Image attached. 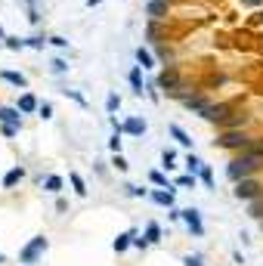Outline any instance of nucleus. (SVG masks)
Returning a JSON list of instances; mask_svg holds the SVG:
<instances>
[{"instance_id": "obj_4", "label": "nucleus", "mask_w": 263, "mask_h": 266, "mask_svg": "<svg viewBox=\"0 0 263 266\" xmlns=\"http://www.w3.org/2000/svg\"><path fill=\"white\" fill-rule=\"evenodd\" d=\"M232 115H235V105H232V102H210L198 118H204V121H210V124H217V127L223 130V127H226V121H229Z\"/></svg>"}, {"instance_id": "obj_25", "label": "nucleus", "mask_w": 263, "mask_h": 266, "mask_svg": "<svg viewBox=\"0 0 263 266\" xmlns=\"http://www.w3.org/2000/svg\"><path fill=\"white\" fill-rule=\"evenodd\" d=\"M50 44V38H44V34H31V38H25V47L28 50H44Z\"/></svg>"}, {"instance_id": "obj_36", "label": "nucleus", "mask_w": 263, "mask_h": 266, "mask_svg": "<svg viewBox=\"0 0 263 266\" xmlns=\"http://www.w3.org/2000/svg\"><path fill=\"white\" fill-rule=\"evenodd\" d=\"M251 217H254V220H263V195L251 201Z\"/></svg>"}, {"instance_id": "obj_41", "label": "nucleus", "mask_w": 263, "mask_h": 266, "mask_svg": "<svg viewBox=\"0 0 263 266\" xmlns=\"http://www.w3.org/2000/svg\"><path fill=\"white\" fill-rule=\"evenodd\" d=\"M0 133H4L7 139H13V136H19V127H4V124H0Z\"/></svg>"}, {"instance_id": "obj_2", "label": "nucleus", "mask_w": 263, "mask_h": 266, "mask_svg": "<svg viewBox=\"0 0 263 266\" xmlns=\"http://www.w3.org/2000/svg\"><path fill=\"white\" fill-rule=\"evenodd\" d=\"M214 146L217 149H229V152H244V149L254 146V136H248L241 127H235V130H220L217 139H214Z\"/></svg>"}, {"instance_id": "obj_7", "label": "nucleus", "mask_w": 263, "mask_h": 266, "mask_svg": "<svg viewBox=\"0 0 263 266\" xmlns=\"http://www.w3.org/2000/svg\"><path fill=\"white\" fill-rule=\"evenodd\" d=\"M173 4L170 0H146V16H149V22H164L167 16H170Z\"/></svg>"}, {"instance_id": "obj_1", "label": "nucleus", "mask_w": 263, "mask_h": 266, "mask_svg": "<svg viewBox=\"0 0 263 266\" xmlns=\"http://www.w3.org/2000/svg\"><path fill=\"white\" fill-rule=\"evenodd\" d=\"M257 170H263V155L260 152H254V149H244V152H238L229 164H226V176H229L232 183H238V180H244V176H254Z\"/></svg>"}, {"instance_id": "obj_29", "label": "nucleus", "mask_w": 263, "mask_h": 266, "mask_svg": "<svg viewBox=\"0 0 263 266\" xmlns=\"http://www.w3.org/2000/svg\"><path fill=\"white\" fill-rule=\"evenodd\" d=\"M161 167H164V170H173V167H177V152H173V149H164V152H161Z\"/></svg>"}, {"instance_id": "obj_12", "label": "nucleus", "mask_w": 263, "mask_h": 266, "mask_svg": "<svg viewBox=\"0 0 263 266\" xmlns=\"http://www.w3.org/2000/svg\"><path fill=\"white\" fill-rule=\"evenodd\" d=\"M0 81L13 84L16 90H25V87H28V78H25L22 72H13V68H0Z\"/></svg>"}, {"instance_id": "obj_26", "label": "nucleus", "mask_w": 263, "mask_h": 266, "mask_svg": "<svg viewBox=\"0 0 263 266\" xmlns=\"http://www.w3.org/2000/svg\"><path fill=\"white\" fill-rule=\"evenodd\" d=\"M4 47H7L10 53H19V50H25V38H13V34H7V38H4Z\"/></svg>"}, {"instance_id": "obj_5", "label": "nucleus", "mask_w": 263, "mask_h": 266, "mask_svg": "<svg viewBox=\"0 0 263 266\" xmlns=\"http://www.w3.org/2000/svg\"><path fill=\"white\" fill-rule=\"evenodd\" d=\"M232 195H235L238 201H254V198H260V195H263V186L254 180V176H244V180H238V183H235Z\"/></svg>"}, {"instance_id": "obj_46", "label": "nucleus", "mask_w": 263, "mask_h": 266, "mask_svg": "<svg viewBox=\"0 0 263 266\" xmlns=\"http://www.w3.org/2000/svg\"><path fill=\"white\" fill-rule=\"evenodd\" d=\"M102 0H87V10H93V7H99Z\"/></svg>"}, {"instance_id": "obj_11", "label": "nucleus", "mask_w": 263, "mask_h": 266, "mask_svg": "<svg viewBox=\"0 0 263 266\" xmlns=\"http://www.w3.org/2000/svg\"><path fill=\"white\" fill-rule=\"evenodd\" d=\"M0 124L4 127H19L22 130V112L16 105H0Z\"/></svg>"}, {"instance_id": "obj_22", "label": "nucleus", "mask_w": 263, "mask_h": 266, "mask_svg": "<svg viewBox=\"0 0 263 266\" xmlns=\"http://www.w3.org/2000/svg\"><path fill=\"white\" fill-rule=\"evenodd\" d=\"M173 186H180V189H195V186H198V173H180L177 180H173Z\"/></svg>"}, {"instance_id": "obj_6", "label": "nucleus", "mask_w": 263, "mask_h": 266, "mask_svg": "<svg viewBox=\"0 0 263 266\" xmlns=\"http://www.w3.org/2000/svg\"><path fill=\"white\" fill-rule=\"evenodd\" d=\"M47 247H50V241H47V235H34L25 247H22V254H19V260L22 263H38V257L47 251Z\"/></svg>"}, {"instance_id": "obj_19", "label": "nucleus", "mask_w": 263, "mask_h": 266, "mask_svg": "<svg viewBox=\"0 0 263 266\" xmlns=\"http://www.w3.org/2000/svg\"><path fill=\"white\" fill-rule=\"evenodd\" d=\"M133 235H136V229H127V232H121L115 241H112V247H115V254H124L127 247L133 244Z\"/></svg>"}, {"instance_id": "obj_15", "label": "nucleus", "mask_w": 263, "mask_h": 266, "mask_svg": "<svg viewBox=\"0 0 263 266\" xmlns=\"http://www.w3.org/2000/svg\"><path fill=\"white\" fill-rule=\"evenodd\" d=\"M25 180V167L22 164H16V167H10L7 173H4V189H13V186H19Z\"/></svg>"}, {"instance_id": "obj_28", "label": "nucleus", "mask_w": 263, "mask_h": 266, "mask_svg": "<svg viewBox=\"0 0 263 266\" xmlns=\"http://www.w3.org/2000/svg\"><path fill=\"white\" fill-rule=\"evenodd\" d=\"M201 167H204V161H201L195 152H189V155H186V170H189V173H198Z\"/></svg>"}, {"instance_id": "obj_45", "label": "nucleus", "mask_w": 263, "mask_h": 266, "mask_svg": "<svg viewBox=\"0 0 263 266\" xmlns=\"http://www.w3.org/2000/svg\"><path fill=\"white\" fill-rule=\"evenodd\" d=\"M251 149H254V152H260V155H263V136H260V139H254V146H251Z\"/></svg>"}, {"instance_id": "obj_31", "label": "nucleus", "mask_w": 263, "mask_h": 266, "mask_svg": "<svg viewBox=\"0 0 263 266\" xmlns=\"http://www.w3.org/2000/svg\"><path fill=\"white\" fill-rule=\"evenodd\" d=\"M118 109H121V96H118V93H109V96H105V112L115 115Z\"/></svg>"}, {"instance_id": "obj_39", "label": "nucleus", "mask_w": 263, "mask_h": 266, "mask_svg": "<svg viewBox=\"0 0 263 266\" xmlns=\"http://www.w3.org/2000/svg\"><path fill=\"white\" fill-rule=\"evenodd\" d=\"M50 44H53V47H59V50H65V47H68V38H62V34H53Z\"/></svg>"}, {"instance_id": "obj_48", "label": "nucleus", "mask_w": 263, "mask_h": 266, "mask_svg": "<svg viewBox=\"0 0 263 266\" xmlns=\"http://www.w3.org/2000/svg\"><path fill=\"white\" fill-rule=\"evenodd\" d=\"M170 4H177V0H170Z\"/></svg>"}, {"instance_id": "obj_10", "label": "nucleus", "mask_w": 263, "mask_h": 266, "mask_svg": "<svg viewBox=\"0 0 263 266\" xmlns=\"http://www.w3.org/2000/svg\"><path fill=\"white\" fill-rule=\"evenodd\" d=\"M183 223L189 226V232H192V235H198V238L204 235V223H201L198 207H186V210H183Z\"/></svg>"}, {"instance_id": "obj_44", "label": "nucleus", "mask_w": 263, "mask_h": 266, "mask_svg": "<svg viewBox=\"0 0 263 266\" xmlns=\"http://www.w3.org/2000/svg\"><path fill=\"white\" fill-rule=\"evenodd\" d=\"M251 25H263V10H257V13H254V19H251Z\"/></svg>"}, {"instance_id": "obj_34", "label": "nucleus", "mask_w": 263, "mask_h": 266, "mask_svg": "<svg viewBox=\"0 0 263 266\" xmlns=\"http://www.w3.org/2000/svg\"><path fill=\"white\" fill-rule=\"evenodd\" d=\"M124 192L130 195V198H146V195H149V189H143V186H133V183H127V186H124Z\"/></svg>"}, {"instance_id": "obj_37", "label": "nucleus", "mask_w": 263, "mask_h": 266, "mask_svg": "<svg viewBox=\"0 0 263 266\" xmlns=\"http://www.w3.org/2000/svg\"><path fill=\"white\" fill-rule=\"evenodd\" d=\"M38 115H41L44 121H50V118H53V102H41V105H38Z\"/></svg>"}, {"instance_id": "obj_18", "label": "nucleus", "mask_w": 263, "mask_h": 266, "mask_svg": "<svg viewBox=\"0 0 263 266\" xmlns=\"http://www.w3.org/2000/svg\"><path fill=\"white\" fill-rule=\"evenodd\" d=\"M149 198L155 201V204H161V207H173V189H155V192H149Z\"/></svg>"}, {"instance_id": "obj_23", "label": "nucleus", "mask_w": 263, "mask_h": 266, "mask_svg": "<svg viewBox=\"0 0 263 266\" xmlns=\"http://www.w3.org/2000/svg\"><path fill=\"white\" fill-rule=\"evenodd\" d=\"M149 183L158 186V189H170V180H167L164 170H149Z\"/></svg>"}, {"instance_id": "obj_17", "label": "nucleus", "mask_w": 263, "mask_h": 266, "mask_svg": "<svg viewBox=\"0 0 263 266\" xmlns=\"http://www.w3.org/2000/svg\"><path fill=\"white\" fill-rule=\"evenodd\" d=\"M167 133H170L173 139H177V143H180L183 149H189V152H192V136L180 127V124H167Z\"/></svg>"}, {"instance_id": "obj_8", "label": "nucleus", "mask_w": 263, "mask_h": 266, "mask_svg": "<svg viewBox=\"0 0 263 266\" xmlns=\"http://www.w3.org/2000/svg\"><path fill=\"white\" fill-rule=\"evenodd\" d=\"M180 102L186 105V109H189L192 115H201V112L207 109V105H210V99H207V96H204L201 90H192V93H189V96H183Z\"/></svg>"}, {"instance_id": "obj_32", "label": "nucleus", "mask_w": 263, "mask_h": 266, "mask_svg": "<svg viewBox=\"0 0 263 266\" xmlns=\"http://www.w3.org/2000/svg\"><path fill=\"white\" fill-rule=\"evenodd\" d=\"M62 93H65L68 99H72V102H78V105H81V109H87V105H90V102H87V96H84L81 90H62Z\"/></svg>"}, {"instance_id": "obj_43", "label": "nucleus", "mask_w": 263, "mask_h": 266, "mask_svg": "<svg viewBox=\"0 0 263 266\" xmlns=\"http://www.w3.org/2000/svg\"><path fill=\"white\" fill-rule=\"evenodd\" d=\"M241 7H248V10H260L263 7V0H238Z\"/></svg>"}, {"instance_id": "obj_16", "label": "nucleus", "mask_w": 263, "mask_h": 266, "mask_svg": "<svg viewBox=\"0 0 263 266\" xmlns=\"http://www.w3.org/2000/svg\"><path fill=\"white\" fill-rule=\"evenodd\" d=\"M133 56H136V65H143L146 72H152V68H155V53H152L149 47H136Z\"/></svg>"}, {"instance_id": "obj_33", "label": "nucleus", "mask_w": 263, "mask_h": 266, "mask_svg": "<svg viewBox=\"0 0 263 266\" xmlns=\"http://www.w3.org/2000/svg\"><path fill=\"white\" fill-rule=\"evenodd\" d=\"M146 96H149L152 102L161 99V87H158V81H149V84H146Z\"/></svg>"}, {"instance_id": "obj_30", "label": "nucleus", "mask_w": 263, "mask_h": 266, "mask_svg": "<svg viewBox=\"0 0 263 266\" xmlns=\"http://www.w3.org/2000/svg\"><path fill=\"white\" fill-rule=\"evenodd\" d=\"M198 180L204 183V189H214V170H210V167L204 164V167L198 170Z\"/></svg>"}, {"instance_id": "obj_21", "label": "nucleus", "mask_w": 263, "mask_h": 266, "mask_svg": "<svg viewBox=\"0 0 263 266\" xmlns=\"http://www.w3.org/2000/svg\"><path fill=\"white\" fill-rule=\"evenodd\" d=\"M68 180H72V189H75L78 198H87V183H84V176H81L78 170H72V173H68Z\"/></svg>"}, {"instance_id": "obj_40", "label": "nucleus", "mask_w": 263, "mask_h": 266, "mask_svg": "<svg viewBox=\"0 0 263 266\" xmlns=\"http://www.w3.org/2000/svg\"><path fill=\"white\" fill-rule=\"evenodd\" d=\"M109 149H112V152H121V133H112V139H109Z\"/></svg>"}, {"instance_id": "obj_20", "label": "nucleus", "mask_w": 263, "mask_h": 266, "mask_svg": "<svg viewBox=\"0 0 263 266\" xmlns=\"http://www.w3.org/2000/svg\"><path fill=\"white\" fill-rule=\"evenodd\" d=\"M41 186H44V192H50V195H56V192H62L65 180H62L59 173H50V176H44V180H41Z\"/></svg>"}, {"instance_id": "obj_9", "label": "nucleus", "mask_w": 263, "mask_h": 266, "mask_svg": "<svg viewBox=\"0 0 263 266\" xmlns=\"http://www.w3.org/2000/svg\"><path fill=\"white\" fill-rule=\"evenodd\" d=\"M121 124H124V133L127 136H146V130H149V121L139 118V115H127Z\"/></svg>"}, {"instance_id": "obj_38", "label": "nucleus", "mask_w": 263, "mask_h": 266, "mask_svg": "<svg viewBox=\"0 0 263 266\" xmlns=\"http://www.w3.org/2000/svg\"><path fill=\"white\" fill-rule=\"evenodd\" d=\"M183 266H204V260H201V254H186Z\"/></svg>"}, {"instance_id": "obj_47", "label": "nucleus", "mask_w": 263, "mask_h": 266, "mask_svg": "<svg viewBox=\"0 0 263 266\" xmlns=\"http://www.w3.org/2000/svg\"><path fill=\"white\" fill-rule=\"evenodd\" d=\"M7 38V31H4V25H0V41H4Z\"/></svg>"}, {"instance_id": "obj_42", "label": "nucleus", "mask_w": 263, "mask_h": 266, "mask_svg": "<svg viewBox=\"0 0 263 266\" xmlns=\"http://www.w3.org/2000/svg\"><path fill=\"white\" fill-rule=\"evenodd\" d=\"M133 247H139V251H146V247H149L146 235H133Z\"/></svg>"}, {"instance_id": "obj_24", "label": "nucleus", "mask_w": 263, "mask_h": 266, "mask_svg": "<svg viewBox=\"0 0 263 266\" xmlns=\"http://www.w3.org/2000/svg\"><path fill=\"white\" fill-rule=\"evenodd\" d=\"M146 241H149V244H158V241H161V226H158L155 220L146 223Z\"/></svg>"}, {"instance_id": "obj_13", "label": "nucleus", "mask_w": 263, "mask_h": 266, "mask_svg": "<svg viewBox=\"0 0 263 266\" xmlns=\"http://www.w3.org/2000/svg\"><path fill=\"white\" fill-rule=\"evenodd\" d=\"M143 72H146L143 65H133L130 72H127V81H130V87H133V93H136V96H143V93H146V84H143Z\"/></svg>"}, {"instance_id": "obj_35", "label": "nucleus", "mask_w": 263, "mask_h": 266, "mask_svg": "<svg viewBox=\"0 0 263 266\" xmlns=\"http://www.w3.org/2000/svg\"><path fill=\"white\" fill-rule=\"evenodd\" d=\"M112 164H115V170H118V173H124V170L130 167V164H127V158L121 155V152H115V158H112Z\"/></svg>"}, {"instance_id": "obj_3", "label": "nucleus", "mask_w": 263, "mask_h": 266, "mask_svg": "<svg viewBox=\"0 0 263 266\" xmlns=\"http://www.w3.org/2000/svg\"><path fill=\"white\" fill-rule=\"evenodd\" d=\"M158 87H161V93L170 96V99H183V96H189V90L183 87V78H180V72H177V65H167L164 72L158 75Z\"/></svg>"}, {"instance_id": "obj_27", "label": "nucleus", "mask_w": 263, "mask_h": 266, "mask_svg": "<svg viewBox=\"0 0 263 266\" xmlns=\"http://www.w3.org/2000/svg\"><path fill=\"white\" fill-rule=\"evenodd\" d=\"M50 72H53V75H68V62H65L62 56H53V59H50Z\"/></svg>"}, {"instance_id": "obj_14", "label": "nucleus", "mask_w": 263, "mask_h": 266, "mask_svg": "<svg viewBox=\"0 0 263 266\" xmlns=\"http://www.w3.org/2000/svg\"><path fill=\"white\" fill-rule=\"evenodd\" d=\"M38 105H41V102H38V96L25 90V93L19 96V102H16V109H19L22 115H31V112H38Z\"/></svg>"}]
</instances>
